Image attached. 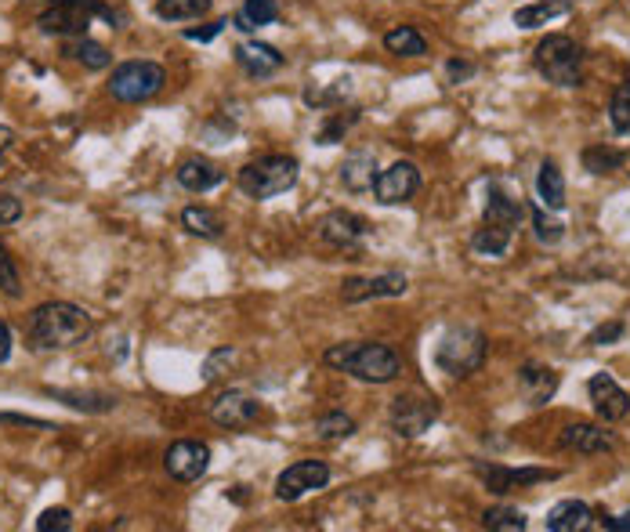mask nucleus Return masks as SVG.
Segmentation results:
<instances>
[{
    "instance_id": "nucleus-45",
    "label": "nucleus",
    "mask_w": 630,
    "mask_h": 532,
    "mask_svg": "<svg viewBox=\"0 0 630 532\" xmlns=\"http://www.w3.org/2000/svg\"><path fill=\"white\" fill-rule=\"evenodd\" d=\"M0 424H26V428H48L44 420H37V417H19V413H0Z\"/></svg>"
},
{
    "instance_id": "nucleus-22",
    "label": "nucleus",
    "mask_w": 630,
    "mask_h": 532,
    "mask_svg": "<svg viewBox=\"0 0 630 532\" xmlns=\"http://www.w3.org/2000/svg\"><path fill=\"white\" fill-rule=\"evenodd\" d=\"M569 11H573V0H533V4L515 8L511 22H515L518 29H540V26H547L551 19L569 15Z\"/></svg>"
},
{
    "instance_id": "nucleus-11",
    "label": "nucleus",
    "mask_w": 630,
    "mask_h": 532,
    "mask_svg": "<svg viewBox=\"0 0 630 532\" xmlns=\"http://www.w3.org/2000/svg\"><path fill=\"white\" fill-rule=\"evenodd\" d=\"M417 189H420V171H417V163L410 160L392 163L388 171H381L377 181H373V196H377L381 207H399V203L413 200Z\"/></svg>"
},
{
    "instance_id": "nucleus-40",
    "label": "nucleus",
    "mask_w": 630,
    "mask_h": 532,
    "mask_svg": "<svg viewBox=\"0 0 630 532\" xmlns=\"http://www.w3.org/2000/svg\"><path fill=\"white\" fill-rule=\"evenodd\" d=\"M22 218V200L8 196V192H0V228L4 225H15Z\"/></svg>"
},
{
    "instance_id": "nucleus-24",
    "label": "nucleus",
    "mask_w": 630,
    "mask_h": 532,
    "mask_svg": "<svg viewBox=\"0 0 630 532\" xmlns=\"http://www.w3.org/2000/svg\"><path fill=\"white\" fill-rule=\"evenodd\" d=\"M341 181L348 192H370L373 181H377V160H373L370 152H355V156H348L341 167Z\"/></svg>"
},
{
    "instance_id": "nucleus-48",
    "label": "nucleus",
    "mask_w": 630,
    "mask_h": 532,
    "mask_svg": "<svg viewBox=\"0 0 630 532\" xmlns=\"http://www.w3.org/2000/svg\"><path fill=\"white\" fill-rule=\"evenodd\" d=\"M449 76H453V84H460V80H464V76H471V66L468 62H457V58H453V62H449Z\"/></svg>"
},
{
    "instance_id": "nucleus-36",
    "label": "nucleus",
    "mask_w": 630,
    "mask_h": 532,
    "mask_svg": "<svg viewBox=\"0 0 630 532\" xmlns=\"http://www.w3.org/2000/svg\"><path fill=\"white\" fill-rule=\"evenodd\" d=\"M0 290H4L8 297L22 294V276H19V268H15V257H11L8 247H4V239H0Z\"/></svg>"
},
{
    "instance_id": "nucleus-44",
    "label": "nucleus",
    "mask_w": 630,
    "mask_h": 532,
    "mask_svg": "<svg viewBox=\"0 0 630 532\" xmlns=\"http://www.w3.org/2000/svg\"><path fill=\"white\" fill-rule=\"evenodd\" d=\"M602 529H609V532H630V511L627 514H616V518H609V514H605V518H602Z\"/></svg>"
},
{
    "instance_id": "nucleus-9",
    "label": "nucleus",
    "mask_w": 630,
    "mask_h": 532,
    "mask_svg": "<svg viewBox=\"0 0 630 532\" xmlns=\"http://www.w3.org/2000/svg\"><path fill=\"white\" fill-rule=\"evenodd\" d=\"M326 482H330V467H326L323 460H297V464H290L287 471L276 478V496L283 504H294L301 496L326 489Z\"/></svg>"
},
{
    "instance_id": "nucleus-3",
    "label": "nucleus",
    "mask_w": 630,
    "mask_h": 532,
    "mask_svg": "<svg viewBox=\"0 0 630 532\" xmlns=\"http://www.w3.org/2000/svg\"><path fill=\"white\" fill-rule=\"evenodd\" d=\"M95 19H105L109 26L120 22V11H113L102 0H51L48 8L40 11V33L48 37H84L87 26Z\"/></svg>"
},
{
    "instance_id": "nucleus-46",
    "label": "nucleus",
    "mask_w": 630,
    "mask_h": 532,
    "mask_svg": "<svg viewBox=\"0 0 630 532\" xmlns=\"http://www.w3.org/2000/svg\"><path fill=\"white\" fill-rule=\"evenodd\" d=\"M11 145H15V131H11V127H0V171H4V163H8Z\"/></svg>"
},
{
    "instance_id": "nucleus-25",
    "label": "nucleus",
    "mask_w": 630,
    "mask_h": 532,
    "mask_svg": "<svg viewBox=\"0 0 630 532\" xmlns=\"http://www.w3.org/2000/svg\"><path fill=\"white\" fill-rule=\"evenodd\" d=\"M511 236H515V228L497 225V221H482L475 228V236H471V247L486 257H504L511 250Z\"/></svg>"
},
{
    "instance_id": "nucleus-8",
    "label": "nucleus",
    "mask_w": 630,
    "mask_h": 532,
    "mask_svg": "<svg viewBox=\"0 0 630 532\" xmlns=\"http://www.w3.org/2000/svg\"><path fill=\"white\" fill-rule=\"evenodd\" d=\"M388 420H392V431L399 438H420L439 420V402L428 395H399V399H392Z\"/></svg>"
},
{
    "instance_id": "nucleus-4",
    "label": "nucleus",
    "mask_w": 630,
    "mask_h": 532,
    "mask_svg": "<svg viewBox=\"0 0 630 532\" xmlns=\"http://www.w3.org/2000/svg\"><path fill=\"white\" fill-rule=\"evenodd\" d=\"M297 174H301V163L294 156H258L250 160L243 171H239V192L250 196V200H272V196H283L297 185Z\"/></svg>"
},
{
    "instance_id": "nucleus-7",
    "label": "nucleus",
    "mask_w": 630,
    "mask_h": 532,
    "mask_svg": "<svg viewBox=\"0 0 630 532\" xmlns=\"http://www.w3.org/2000/svg\"><path fill=\"white\" fill-rule=\"evenodd\" d=\"M167 84V73H163L160 62H149V58H131V62H120L109 76V95L116 102L138 105L156 98Z\"/></svg>"
},
{
    "instance_id": "nucleus-34",
    "label": "nucleus",
    "mask_w": 630,
    "mask_h": 532,
    "mask_svg": "<svg viewBox=\"0 0 630 532\" xmlns=\"http://www.w3.org/2000/svg\"><path fill=\"white\" fill-rule=\"evenodd\" d=\"M482 525L493 532H522L529 525V518L518 507H493V511L482 514Z\"/></svg>"
},
{
    "instance_id": "nucleus-18",
    "label": "nucleus",
    "mask_w": 630,
    "mask_h": 532,
    "mask_svg": "<svg viewBox=\"0 0 630 532\" xmlns=\"http://www.w3.org/2000/svg\"><path fill=\"white\" fill-rule=\"evenodd\" d=\"M558 446L580 456H602L616 449V438H612L609 431L594 428V424H569V428H562V435H558Z\"/></svg>"
},
{
    "instance_id": "nucleus-41",
    "label": "nucleus",
    "mask_w": 630,
    "mask_h": 532,
    "mask_svg": "<svg viewBox=\"0 0 630 532\" xmlns=\"http://www.w3.org/2000/svg\"><path fill=\"white\" fill-rule=\"evenodd\" d=\"M232 359H236V352H232V348H218V352L207 359V366H203V380H218L221 366H225V362H232Z\"/></svg>"
},
{
    "instance_id": "nucleus-39",
    "label": "nucleus",
    "mask_w": 630,
    "mask_h": 532,
    "mask_svg": "<svg viewBox=\"0 0 630 532\" xmlns=\"http://www.w3.org/2000/svg\"><path fill=\"white\" fill-rule=\"evenodd\" d=\"M243 15L258 29V26H272V22L279 19V8H276V0H247V4H243Z\"/></svg>"
},
{
    "instance_id": "nucleus-17",
    "label": "nucleus",
    "mask_w": 630,
    "mask_h": 532,
    "mask_svg": "<svg viewBox=\"0 0 630 532\" xmlns=\"http://www.w3.org/2000/svg\"><path fill=\"white\" fill-rule=\"evenodd\" d=\"M558 370L551 366H540V362H525L522 370H518V391H522V399L529 406H547L554 399V391H558Z\"/></svg>"
},
{
    "instance_id": "nucleus-47",
    "label": "nucleus",
    "mask_w": 630,
    "mask_h": 532,
    "mask_svg": "<svg viewBox=\"0 0 630 532\" xmlns=\"http://www.w3.org/2000/svg\"><path fill=\"white\" fill-rule=\"evenodd\" d=\"M11 326L4 323V319H0V366H4V362H8V355H11Z\"/></svg>"
},
{
    "instance_id": "nucleus-42",
    "label": "nucleus",
    "mask_w": 630,
    "mask_h": 532,
    "mask_svg": "<svg viewBox=\"0 0 630 532\" xmlns=\"http://www.w3.org/2000/svg\"><path fill=\"white\" fill-rule=\"evenodd\" d=\"M616 337H623V323H609V326H598V330L587 337V344L591 348H602V344H609V341H616Z\"/></svg>"
},
{
    "instance_id": "nucleus-37",
    "label": "nucleus",
    "mask_w": 630,
    "mask_h": 532,
    "mask_svg": "<svg viewBox=\"0 0 630 532\" xmlns=\"http://www.w3.org/2000/svg\"><path fill=\"white\" fill-rule=\"evenodd\" d=\"M533 228H536V239H540V243H547V247L562 243V236H565V225H562V221L547 218L540 207L533 210Z\"/></svg>"
},
{
    "instance_id": "nucleus-15",
    "label": "nucleus",
    "mask_w": 630,
    "mask_h": 532,
    "mask_svg": "<svg viewBox=\"0 0 630 532\" xmlns=\"http://www.w3.org/2000/svg\"><path fill=\"white\" fill-rule=\"evenodd\" d=\"M366 236H370V225H366V218H359L355 210H330V214L319 221V239H323L326 247L355 250Z\"/></svg>"
},
{
    "instance_id": "nucleus-29",
    "label": "nucleus",
    "mask_w": 630,
    "mask_h": 532,
    "mask_svg": "<svg viewBox=\"0 0 630 532\" xmlns=\"http://www.w3.org/2000/svg\"><path fill=\"white\" fill-rule=\"evenodd\" d=\"M182 225L189 228L192 236H200V239H218L221 232H225L221 214H214L210 207H185L182 210Z\"/></svg>"
},
{
    "instance_id": "nucleus-13",
    "label": "nucleus",
    "mask_w": 630,
    "mask_h": 532,
    "mask_svg": "<svg viewBox=\"0 0 630 532\" xmlns=\"http://www.w3.org/2000/svg\"><path fill=\"white\" fill-rule=\"evenodd\" d=\"M475 475L482 478L489 493H511L518 485H536V482H554L558 471H547V467H500V464H475Z\"/></svg>"
},
{
    "instance_id": "nucleus-2",
    "label": "nucleus",
    "mask_w": 630,
    "mask_h": 532,
    "mask_svg": "<svg viewBox=\"0 0 630 532\" xmlns=\"http://www.w3.org/2000/svg\"><path fill=\"white\" fill-rule=\"evenodd\" d=\"M323 362L341 373H352L355 380H366V384H392L402 373L399 352L377 341L334 344V348H326Z\"/></svg>"
},
{
    "instance_id": "nucleus-49",
    "label": "nucleus",
    "mask_w": 630,
    "mask_h": 532,
    "mask_svg": "<svg viewBox=\"0 0 630 532\" xmlns=\"http://www.w3.org/2000/svg\"><path fill=\"white\" fill-rule=\"evenodd\" d=\"M19 4H44V0H19Z\"/></svg>"
},
{
    "instance_id": "nucleus-33",
    "label": "nucleus",
    "mask_w": 630,
    "mask_h": 532,
    "mask_svg": "<svg viewBox=\"0 0 630 532\" xmlns=\"http://www.w3.org/2000/svg\"><path fill=\"white\" fill-rule=\"evenodd\" d=\"M355 435V420L348 413H326V417L315 420V438L319 442H344V438Z\"/></svg>"
},
{
    "instance_id": "nucleus-26",
    "label": "nucleus",
    "mask_w": 630,
    "mask_h": 532,
    "mask_svg": "<svg viewBox=\"0 0 630 532\" xmlns=\"http://www.w3.org/2000/svg\"><path fill=\"white\" fill-rule=\"evenodd\" d=\"M536 192H540V200H544L547 210H565V178H562V171H558V163L554 160L540 163Z\"/></svg>"
},
{
    "instance_id": "nucleus-5",
    "label": "nucleus",
    "mask_w": 630,
    "mask_h": 532,
    "mask_svg": "<svg viewBox=\"0 0 630 532\" xmlns=\"http://www.w3.org/2000/svg\"><path fill=\"white\" fill-rule=\"evenodd\" d=\"M489 359V341L486 333L475 330V326H453V330L442 333L439 348H435V362L439 370L449 377H471L486 366Z\"/></svg>"
},
{
    "instance_id": "nucleus-27",
    "label": "nucleus",
    "mask_w": 630,
    "mask_h": 532,
    "mask_svg": "<svg viewBox=\"0 0 630 532\" xmlns=\"http://www.w3.org/2000/svg\"><path fill=\"white\" fill-rule=\"evenodd\" d=\"M66 55L73 58V62H80L84 69H109V66H113V55H109V48H105V44H98V40H91L87 33H84V37L69 40Z\"/></svg>"
},
{
    "instance_id": "nucleus-35",
    "label": "nucleus",
    "mask_w": 630,
    "mask_h": 532,
    "mask_svg": "<svg viewBox=\"0 0 630 532\" xmlns=\"http://www.w3.org/2000/svg\"><path fill=\"white\" fill-rule=\"evenodd\" d=\"M609 120L616 134H630V84H620L612 91L609 102Z\"/></svg>"
},
{
    "instance_id": "nucleus-28",
    "label": "nucleus",
    "mask_w": 630,
    "mask_h": 532,
    "mask_svg": "<svg viewBox=\"0 0 630 532\" xmlns=\"http://www.w3.org/2000/svg\"><path fill=\"white\" fill-rule=\"evenodd\" d=\"M384 48L399 58H420V55H428V40L420 37L413 26H395L384 33Z\"/></svg>"
},
{
    "instance_id": "nucleus-32",
    "label": "nucleus",
    "mask_w": 630,
    "mask_h": 532,
    "mask_svg": "<svg viewBox=\"0 0 630 532\" xmlns=\"http://www.w3.org/2000/svg\"><path fill=\"white\" fill-rule=\"evenodd\" d=\"M214 0H160L156 4V15L163 22H192V19H203L210 11Z\"/></svg>"
},
{
    "instance_id": "nucleus-1",
    "label": "nucleus",
    "mask_w": 630,
    "mask_h": 532,
    "mask_svg": "<svg viewBox=\"0 0 630 532\" xmlns=\"http://www.w3.org/2000/svg\"><path fill=\"white\" fill-rule=\"evenodd\" d=\"M26 333L33 348H44V352H55V348H73L91 333V315L87 308L73 301H48L33 308L26 323Z\"/></svg>"
},
{
    "instance_id": "nucleus-14",
    "label": "nucleus",
    "mask_w": 630,
    "mask_h": 532,
    "mask_svg": "<svg viewBox=\"0 0 630 532\" xmlns=\"http://www.w3.org/2000/svg\"><path fill=\"white\" fill-rule=\"evenodd\" d=\"M410 290V279L402 272H384V276H355L341 283L344 304H363L377 301V297H402Z\"/></svg>"
},
{
    "instance_id": "nucleus-10",
    "label": "nucleus",
    "mask_w": 630,
    "mask_h": 532,
    "mask_svg": "<svg viewBox=\"0 0 630 532\" xmlns=\"http://www.w3.org/2000/svg\"><path fill=\"white\" fill-rule=\"evenodd\" d=\"M163 467H167V475L174 482H200L210 467V446L207 442H196V438H182V442L167 446Z\"/></svg>"
},
{
    "instance_id": "nucleus-12",
    "label": "nucleus",
    "mask_w": 630,
    "mask_h": 532,
    "mask_svg": "<svg viewBox=\"0 0 630 532\" xmlns=\"http://www.w3.org/2000/svg\"><path fill=\"white\" fill-rule=\"evenodd\" d=\"M261 417V402L250 395V391H221L218 399L210 402V420L218 424V428H229V431H243L250 428L254 420Z\"/></svg>"
},
{
    "instance_id": "nucleus-21",
    "label": "nucleus",
    "mask_w": 630,
    "mask_h": 532,
    "mask_svg": "<svg viewBox=\"0 0 630 532\" xmlns=\"http://www.w3.org/2000/svg\"><path fill=\"white\" fill-rule=\"evenodd\" d=\"M221 181H225V171L218 163L203 160V156H189V160L178 163V185L189 192H210Z\"/></svg>"
},
{
    "instance_id": "nucleus-20",
    "label": "nucleus",
    "mask_w": 630,
    "mask_h": 532,
    "mask_svg": "<svg viewBox=\"0 0 630 532\" xmlns=\"http://www.w3.org/2000/svg\"><path fill=\"white\" fill-rule=\"evenodd\" d=\"M547 532H587L594 525V511L583 500H562L547 511Z\"/></svg>"
},
{
    "instance_id": "nucleus-30",
    "label": "nucleus",
    "mask_w": 630,
    "mask_h": 532,
    "mask_svg": "<svg viewBox=\"0 0 630 532\" xmlns=\"http://www.w3.org/2000/svg\"><path fill=\"white\" fill-rule=\"evenodd\" d=\"M48 395H55V399L66 402V406L80 409V413H109V409H116L113 395H102V391H55L51 388Z\"/></svg>"
},
{
    "instance_id": "nucleus-43",
    "label": "nucleus",
    "mask_w": 630,
    "mask_h": 532,
    "mask_svg": "<svg viewBox=\"0 0 630 532\" xmlns=\"http://www.w3.org/2000/svg\"><path fill=\"white\" fill-rule=\"evenodd\" d=\"M229 26V19H221V22H210L207 29H185V37L189 40H214L221 33V29Z\"/></svg>"
},
{
    "instance_id": "nucleus-38",
    "label": "nucleus",
    "mask_w": 630,
    "mask_h": 532,
    "mask_svg": "<svg viewBox=\"0 0 630 532\" xmlns=\"http://www.w3.org/2000/svg\"><path fill=\"white\" fill-rule=\"evenodd\" d=\"M37 532H73V511L69 507H48L37 518Z\"/></svg>"
},
{
    "instance_id": "nucleus-31",
    "label": "nucleus",
    "mask_w": 630,
    "mask_h": 532,
    "mask_svg": "<svg viewBox=\"0 0 630 532\" xmlns=\"http://www.w3.org/2000/svg\"><path fill=\"white\" fill-rule=\"evenodd\" d=\"M623 163H627V152L616 149V145H587L583 149V167L591 174H612L620 171Z\"/></svg>"
},
{
    "instance_id": "nucleus-6",
    "label": "nucleus",
    "mask_w": 630,
    "mask_h": 532,
    "mask_svg": "<svg viewBox=\"0 0 630 532\" xmlns=\"http://www.w3.org/2000/svg\"><path fill=\"white\" fill-rule=\"evenodd\" d=\"M583 58H587L583 48L573 37H565V33H551V37L540 40L533 51L536 73L558 87H580L583 84Z\"/></svg>"
},
{
    "instance_id": "nucleus-19",
    "label": "nucleus",
    "mask_w": 630,
    "mask_h": 532,
    "mask_svg": "<svg viewBox=\"0 0 630 532\" xmlns=\"http://www.w3.org/2000/svg\"><path fill=\"white\" fill-rule=\"evenodd\" d=\"M232 55H236V66L243 69V73L258 76V80L283 69V55H279L272 44H265V40H239Z\"/></svg>"
},
{
    "instance_id": "nucleus-16",
    "label": "nucleus",
    "mask_w": 630,
    "mask_h": 532,
    "mask_svg": "<svg viewBox=\"0 0 630 532\" xmlns=\"http://www.w3.org/2000/svg\"><path fill=\"white\" fill-rule=\"evenodd\" d=\"M587 395L594 402V413L605 420V424H616L630 413V395L609 377V373H594L591 384H587Z\"/></svg>"
},
{
    "instance_id": "nucleus-23",
    "label": "nucleus",
    "mask_w": 630,
    "mask_h": 532,
    "mask_svg": "<svg viewBox=\"0 0 630 532\" xmlns=\"http://www.w3.org/2000/svg\"><path fill=\"white\" fill-rule=\"evenodd\" d=\"M525 218V203L515 200V196H507L500 185H489V196H486V221H497V225L507 228H518Z\"/></svg>"
}]
</instances>
